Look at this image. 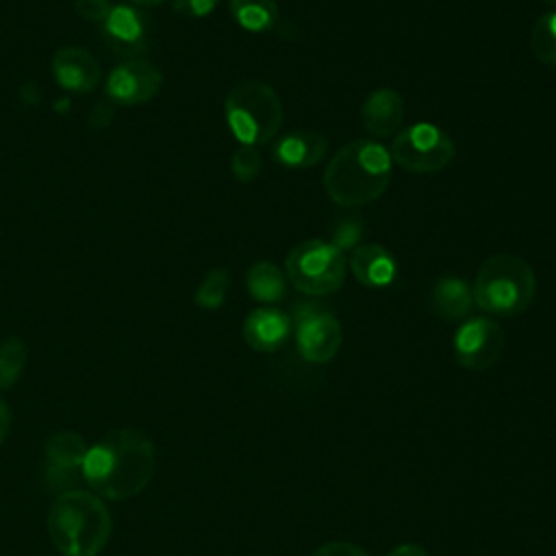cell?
<instances>
[{"label":"cell","mask_w":556,"mask_h":556,"mask_svg":"<svg viewBox=\"0 0 556 556\" xmlns=\"http://www.w3.org/2000/svg\"><path fill=\"white\" fill-rule=\"evenodd\" d=\"M219 0H172V9L187 17H204L213 13Z\"/></svg>","instance_id":"cell-27"},{"label":"cell","mask_w":556,"mask_h":556,"mask_svg":"<svg viewBox=\"0 0 556 556\" xmlns=\"http://www.w3.org/2000/svg\"><path fill=\"white\" fill-rule=\"evenodd\" d=\"M74 9L80 17L89 22H104L109 11L113 9L111 0H74Z\"/></svg>","instance_id":"cell-26"},{"label":"cell","mask_w":556,"mask_h":556,"mask_svg":"<svg viewBox=\"0 0 556 556\" xmlns=\"http://www.w3.org/2000/svg\"><path fill=\"white\" fill-rule=\"evenodd\" d=\"M311 556H369V554L350 541H328L317 549H313Z\"/></svg>","instance_id":"cell-28"},{"label":"cell","mask_w":556,"mask_h":556,"mask_svg":"<svg viewBox=\"0 0 556 556\" xmlns=\"http://www.w3.org/2000/svg\"><path fill=\"white\" fill-rule=\"evenodd\" d=\"M328 150V141L317 130H291L274 148V161L289 169L315 167Z\"/></svg>","instance_id":"cell-16"},{"label":"cell","mask_w":556,"mask_h":556,"mask_svg":"<svg viewBox=\"0 0 556 556\" xmlns=\"http://www.w3.org/2000/svg\"><path fill=\"white\" fill-rule=\"evenodd\" d=\"M504 352V330L489 317H471L454 332L456 363L471 371L493 367Z\"/></svg>","instance_id":"cell-10"},{"label":"cell","mask_w":556,"mask_h":556,"mask_svg":"<svg viewBox=\"0 0 556 556\" xmlns=\"http://www.w3.org/2000/svg\"><path fill=\"white\" fill-rule=\"evenodd\" d=\"M248 293L263 304H276L287 293V276L271 261L254 263L245 274Z\"/></svg>","instance_id":"cell-19"},{"label":"cell","mask_w":556,"mask_h":556,"mask_svg":"<svg viewBox=\"0 0 556 556\" xmlns=\"http://www.w3.org/2000/svg\"><path fill=\"white\" fill-rule=\"evenodd\" d=\"M154 469V443L141 430L119 428L89 445L83 480L96 495L122 502L139 495L150 484Z\"/></svg>","instance_id":"cell-1"},{"label":"cell","mask_w":556,"mask_h":556,"mask_svg":"<svg viewBox=\"0 0 556 556\" xmlns=\"http://www.w3.org/2000/svg\"><path fill=\"white\" fill-rule=\"evenodd\" d=\"M87 441L74 430H59L48 437L43 445L41 484L50 495H63L85 486L83 460L87 456Z\"/></svg>","instance_id":"cell-9"},{"label":"cell","mask_w":556,"mask_h":556,"mask_svg":"<svg viewBox=\"0 0 556 556\" xmlns=\"http://www.w3.org/2000/svg\"><path fill=\"white\" fill-rule=\"evenodd\" d=\"M28 363V348L26 343L11 334L0 341V391L13 389Z\"/></svg>","instance_id":"cell-21"},{"label":"cell","mask_w":556,"mask_h":556,"mask_svg":"<svg viewBox=\"0 0 556 556\" xmlns=\"http://www.w3.org/2000/svg\"><path fill=\"white\" fill-rule=\"evenodd\" d=\"M391 182L389 150L369 139L339 148L324 172V189L339 206H363L378 200Z\"/></svg>","instance_id":"cell-3"},{"label":"cell","mask_w":556,"mask_h":556,"mask_svg":"<svg viewBox=\"0 0 556 556\" xmlns=\"http://www.w3.org/2000/svg\"><path fill=\"white\" fill-rule=\"evenodd\" d=\"M291 321L295 324V345L306 363H330L343 343L339 319L319 302H298Z\"/></svg>","instance_id":"cell-8"},{"label":"cell","mask_w":556,"mask_h":556,"mask_svg":"<svg viewBox=\"0 0 556 556\" xmlns=\"http://www.w3.org/2000/svg\"><path fill=\"white\" fill-rule=\"evenodd\" d=\"M454 141L434 124L417 122L400 130L391 141V161L413 174H432L454 159Z\"/></svg>","instance_id":"cell-7"},{"label":"cell","mask_w":556,"mask_h":556,"mask_svg":"<svg viewBox=\"0 0 556 556\" xmlns=\"http://www.w3.org/2000/svg\"><path fill=\"white\" fill-rule=\"evenodd\" d=\"M430 302H432L434 313L447 321L465 319L469 315L471 306L476 304L471 287L456 276L439 278L432 287Z\"/></svg>","instance_id":"cell-18"},{"label":"cell","mask_w":556,"mask_h":556,"mask_svg":"<svg viewBox=\"0 0 556 556\" xmlns=\"http://www.w3.org/2000/svg\"><path fill=\"white\" fill-rule=\"evenodd\" d=\"M224 113L241 146H263L282 126V102L274 87L261 80L237 83L226 96Z\"/></svg>","instance_id":"cell-5"},{"label":"cell","mask_w":556,"mask_h":556,"mask_svg":"<svg viewBox=\"0 0 556 556\" xmlns=\"http://www.w3.org/2000/svg\"><path fill=\"white\" fill-rule=\"evenodd\" d=\"M104 43L122 56L139 59L150 48V20L130 4H115L104 22H100Z\"/></svg>","instance_id":"cell-12"},{"label":"cell","mask_w":556,"mask_h":556,"mask_svg":"<svg viewBox=\"0 0 556 556\" xmlns=\"http://www.w3.org/2000/svg\"><path fill=\"white\" fill-rule=\"evenodd\" d=\"M163 83V74L146 59H130L115 65L106 78V96L115 104L135 106L152 100Z\"/></svg>","instance_id":"cell-11"},{"label":"cell","mask_w":556,"mask_h":556,"mask_svg":"<svg viewBox=\"0 0 556 556\" xmlns=\"http://www.w3.org/2000/svg\"><path fill=\"white\" fill-rule=\"evenodd\" d=\"M530 48L543 65L556 67V11H547L534 22L530 30Z\"/></svg>","instance_id":"cell-22"},{"label":"cell","mask_w":556,"mask_h":556,"mask_svg":"<svg viewBox=\"0 0 556 556\" xmlns=\"http://www.w3.org/2000/svg\"><path fill=\"white\" fill-rule=\"evenodd\" d=\"M241 334L248 348L256 352H276L291 334V317L276 306H258L243 319Z\"/></svg>","instance_id":"cell-14"},{"label":"cell","mask_w":556,"mask_h":556,"mask_svg":"<svg viewBox=\"0 0 556 556\" xmlns=\"http://www.w3.org/2000/svg\"><path fill=\"white\" fill-rule=\"evenodd\" d=\"M263 167L256 146H239L230 159V172L239 182H252Z\"/></svg>","instance_id":"cell-24"},{"label":"cell","mask_w":556,"mask_h":556,"mask_svg":"<svg viewBox=\"0 0 556 556\" xmlns=\"http://www.w3.org/2000/svg\"><path fill=\"white\" fill-rule=\"evenodd\" d=\"M549 7H552V11H556V0H545Z\"/></svg>","instance_id":"cell-32"},{"label":"cell","mask_w":556,"mask_h":556,"mask_svg":"<svg viewBox=\"0 0 556 556\" xmlns=\"http://www.w3.org/2000/svg\"><path fill=\"white\" fill-rule=\"evenodd\" d=\"M130 2L137 4V7H156V4H161L165 0H130Z\"/></svg>","instance_id":"cell-31"},{"label":"cell","mask_w":556,"mask_h":556,"mask_svg":"<svg viewBox=\"0 0 556 556\" xmlns=\"http://www.w3.org/2000/svg\"><path fill=\"white\" fill-rule=\"evenodd\" d=\"M235 22L250 33H267L278 22L276 0H228Z\"/></svg>","instance_id":"cell-20"},{"label":"cell","mask_w":556,"mask_h":556,"mask_svg":"<svg viewBox=\"0 0 556 556\" xmlns=\"http://www.w3.org/2000/svg\"><path fill=\"white\" fill-rule=\"evenodd\" d=\"M348 261L330 241L306 239L285 258L287 280L306 295H330L343 287Z\"/></svg>","instance_id":"cell-6"},{"label":"cell","mask_w":556,"mask_h":556,"mask_svg":"<svg viewBox=\"0 0 556 556\" xmlns=\"http://www.w3.org/2000/svg\"><path fill=\"white\" fill-rule=\"evenodd\" d=\"M473 302L497 317L523 313L536 293V276L528 261L515 254L489 256L473 280Z\"/></svg>","instance_id":"cell-4"},{"label":"cell","mask_w":556,"mask_h":556,"mask_svg":"<svg viewBox=\"0 0 556 556\" xmlns=\"http://www.w3.org/2000/svg\"><path fill=\"white\" fill-rule=\"evenodd\" d=\"M9 430H11V410H9L7 402L0 397V445L9 437Z\"/></svg>","instance_id":"cell-30"},{"label":"cell","mask_w":556,"mask_h":556,"mask_svg":"<svg viewBox=\"0 0 556 556\" xmlns=\"http://www.w3.org/2000/svg\"><path fill=\"white\" fill-rule=\"evenodd\" d=\"M46 528L59 554L98 556L111 539L113 519L100 495L89 489H76L54 497Z\"/></svg>","instance_id":"cell-2"},{"label":"cell","mask_w":556,"mask_h":556,"mask_svg":"<svg viewBox=\"0 0 556 556\" xmlns=\"http://www.w3.org/2000/svg\"><path fill=\"white\" fill-rule=\"evenodd\" d=\"M361 122L365 130L378 139L397 135L404 122L402 96L389 87L371 91L361 106Z\"/></svg>","instance_id":"cell-15"},{"label":"cell","mask_w":556,"mask_h":556,"mask_svg":"<svg viewBox=\"0 0 556 556\" xmlns=\"http://www.w3.org/2000/svg\"><path fill=\"white\" fill-rule=\"evenodd\" d=\"M361 237H363V222L356 215H343L330 228V243L339 252L354 250Z\"/></svg>","instance_id":"cell-25"},{"label":"cell","mask_w":556,"mask_h":556,"mask_svg":"<svg viewBox=\"0 0 556 556\" xmlns=\"http://www.w3.org/2000/svg\"><path fill=\"white\" fill-rule=\"evenodd\" d=\"M387 556H430V554L415 543H402V545L393 547Z\"/></svg>","instance_id":"cell-29"},{"label":"cell","mask_w":556,"mask_h":556,"mask_svg":"<svg viewBox=\"0 0 556 556\" xmlns=\"http://www.w3.org/2000/svg\"><path fill=\"white\" fill-rule=\"evenodd\" d=\"M348 267L352 269L354 278L369 289L389 287L395 280V271H397L389 250H384L378 243L356 245L350 254Z\"/></svg>","instance_id":"cell-17"},{"label":"cell","mask_w":556,"mask_h":556,"mask_svg":"<svg viewBox=\"0 0 556 556\" xmlns=\"http://www.w3.org/2000/svg\"><path fill=\"white\" fill-rule=\"evenodd\" d=\"M50 67L56 85L70 93H89L98 87L102 78V67L98 59L80 46L59 48L52 56Z\"/></svg>","instance_id":"cell-13"},{"label":"cell","mask_w":556,"mask_h":556,"mask_svg":"<svg viewBox=\"0 0 556 556\" xmlns=\"http://www.w3.org/2000/svg\"><path fill=\"white\" fill-rule=\"evenodd\" d=\"M228 287H230V271L226 267H213L198 285L193 302L200 308L215 311L224 304V300L228 295Z\"/></svg>","instance_id":"cell-23"}]
</instances>
